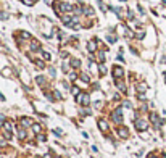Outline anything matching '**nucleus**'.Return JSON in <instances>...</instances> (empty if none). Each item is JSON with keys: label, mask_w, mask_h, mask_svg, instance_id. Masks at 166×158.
Instances as JSON below:
<instances>
[{"label": "nucleus", "mask_w": 166, "mask_h": 158, "mask_svg": "<svg viewBox=\"0 0 166 158\" xmlns=\"http://www.w3.org/2000/svg\"><path fill=\"white\" fill-rule=\"evenodd\" d=\"M98 127H100L102 132H106V131H108V124H106L105 119H100V121H98Z\"/></svg>", "instance_id": "nucleus-7"}, {"label": "nucleus", "mask_w": 166, "mask_h": 158, "mask_svg": "<svg viewBox=\"0 0 166 158\" xmlns=\"http://www.w3.org/2000/svg\"><path fill=\"white\" fill-rule=\"evenodd\" d=\"M53 95H55V97H57V98H61V95H60V92H53Z\"/></svg>", "instance_id": "nucleus-34"}, {"label": "nucleus", "mask_w": 166, "mask_h": 158, "mask_svg": "<svg viewBox=\"0 0 166 158\" xmlns=\"http://www.w3.org/2000/svg\"><path fill=\"white\" fill-rule=\"evenodd\" d=\"M102 105H103V103H102V102H95V108H100Z\"/></svg>", "instance_id": "nucleus-33"}, {"label": "nucleus", "mask_w": 166, "mask_h": 158, "mask_svg": "<svg viewBox=\"0 0 166 158\" xmlns=\"http://www.w3.org/2000/svg\"><path fill=\"white\" fill-rule=\"evenodd\" d=\"M150 121L153 123L155 126H158V124H163V121H160V119H158V115L155 113V111H152V113H150Z\"/></svg>", "instance_id": "nucleus-6"}, {"label": "nucleus", "mask_w": 166, "mask_h": 158, "mask_svg": "<svg viewBox=\"0 0 166 158\" xmlns=\"http://www.w3.org/2000/svg\"><path fill=\"white\" fill-rule=\"evenodd\" d=\"M61 21H63L66 26H69V28H71V21H73V16H71V15H65V16L61 18Z\"/></svg>", "instance_id": "nucleus-9"}, {"label": "nucleus", "mask_w": 166, "mask_h": 158, "mask_svg": "<svg viewBox=\"0 0 166 158\" xmlns=\"http://www.w3.org/2000/svg\"><path fill=\"white\" fill-rule=\"evenodd\" d=\"M44 58H45V60H50V58H52V57H50V53L44 52Z\"/></svg>", "instance_id": "nucleus-29"}, {"label": "nucleus", "mask_w": 166, "mask_h": 158, "mask_svg": "<svg viewBox=\"0 0 166 158\" xmlns=\"http://www.w3.org/2000/svg\"><path fill=\"white\" fill-rule=\"evenodd\" d=\"M71 66H73V68H79V66H81V61L77 60V58H73V60H71Z\"/></svg>", "instance_id": "nucleus-14"}, {"label": "nucleus", "mask_w": 166, "mask_h": 158, "mask_svg": "<svg viewBox=\"0 0 166 158\" xmlns=\"http://www.w3.org/2000/svg\"><path fill=\"white\" fill-rule=\"evenodd\" d=\"M97 58H98L100 63H103V61H105V52H98L97 53Z\"/></svg>", "instance_id": "nucleus-17"}, {"label": "nucleus", "mask_w": 166, "mask_h": 158, "mask_svg": "<svg viewBox=\"0 0 166 158\" xmlns=\"http://www.w3.org/2000/svg\"><path fill=\"white\" fill-rule=\"evenodd\" d=\"M34 61H36V65L39 66V68H44V66H45V65H44V61H41V60H34Z\"/></svg>", "instance_id": "nucleus-23"}, {"label": "nucleus", "mask_w": 166, "mask_h": 158, "mask_svg": "<svg viewBox=\"0 0 166 158\" xmlns=\"http://www.w3.org/2000/svg\"><path fill=\"white\" fill-rule=\"evenodd\" d=\"M87 50H89V52H95V50H97V44L94 41H90L89 44H87Z\"/></svg>", "instance_id": "nucleus-11"}, {"label": "nucleus", "mask_w": 166, "mask_h": 158, "mask_svg": "<svg viewBox=\"0 0 166 158\" xmlns=\"http://www.w3.org/2000/svg\"><path fill=\"white\" fill-rule=\"evenodd\" d=\"M81 79L84 82H90V77H89V74H87V73H81Z\"/></svg>", "instance_id": "nucleus-18"}, {"label": "nucleus", "mask_w": 166, "mask_h": 158, "mask_svg": "<svg viewBox=\"0 0 166 158\" xmlns=\"http://www.w3.org/2000/svg\"><path fill=\"white\" fill-rule=\"evenodd\" d=\"M3 129L7 131V132H12V123H10V121H5V123H3Z\"/></svg>", "instance_id": "nucleus-15"}, {"label": "nucleus", "mask_w": 166, "mask_h": 158, "mask_svg": "<svg viewBox=\"0 0 166 158\" xmlns=\"http://www.w3.org/2000/svg\"><path fill=\"white\" fill-rule=\"evenodd\" d=\"M57 158H58V157H57Z\"/></svg>", "instance_id": "nucleus-39"}, {"label": "nucleus", "mask_w": 166, "mask_h": 158, "mask_svg": "<svg viewBox=\"0 0 166 158\" xmlns=\"http://www.w3.org/2000/svg\"><path fill=\"white\" fill-rule=\"evenodd\" d=\"M53 134H57V136H61V129H53Z\"/></svg>", "instance_id": "nucleus-30"}, {"label": "nucleus", "mask_w": 166, "mask_h": 158, "mask_svg": "<svg viewBox=\"0 0 166 158\" xmlns=\"http://www.w3.org/2000/svg\"><path fill=\"white\" fill-rule=\"evenodd\" d=\"M121 2H124V0H121Z\"/></svg>", "instance_id": "nucleus-38"}, {"label": "nucleus", "mask_w": 166, "mask_h": 158, "mask_svg": "<svg viewBox=\"0 0 166 158\" xmlns=\"http://www.w3.org/2000/svg\"><path fill=\"white\" fill-rule=\"evenodd\" d=\"M3 136H5V139H8V140L12 139V132H7V131H5V132H3Z\"/></svg>", "instance_id": "nucleus-25"}, {"label": "nucleus", "mask_w": 166, "mask_h": 158, "mask_svg": "<svg viewBox=\"0 0 166 158\" xmlns=\"http://www.w3.org/2000/svg\"><path fill=\"white\" fill-rule=\"evenodd\" d=\"M44 158H52V157H50V153H47V155H44Z\"/></svg>", "instance_id": "nucleus-36"}, {"label": "nucleus", "mask_w": 166, "mask_h": 158, "mask_svg": "<svg viewBox=\"0 0 166 158\" xmlns=\"http://www.w3.org/2000/svg\"><path fill=\"white\" fill-rule=\"evenodd\" d=\"M71 90H73V94H74V95H79V94H81V92H79V89H77V87H73V89H71Z\"/></svg>", "instance_id": "nucleus-26"}, {"label": "nucleus", "mask_w": 166, "mask_h": 158, "mask_svg": "<svg viewBox=\"0 0 166 158\" xmlns=\"http://www.w3.org/2000/svg\"><path fill=\"white\" fill-rule=\"evenodd\" d=\"M21 126H23V127L33 126V119H31V118H23V119H21Z\"/></svg>", "instance_id": "nucleus-8"}, {"label": "nucleus", "mask_w": 166, "mask_h": 158, "mask_svg": "<svg viewBox=\"0 0 166 158\" xmlns=\"http://www.w3.org/2000/svg\"><path fill=\"white\" fill-rule=\"evenodd\" d=\"M23 3H26V5H33V3H34V0H23Z\"/></svg>", "instance_id": "nucleus-28"}, {"label": "nucleus", "mask_w": 166, "mask_h": 158, "mask_svg": "<svg viewBox=\"0 0 166 158\" xmlns=\"http://www.w3.org/2000/svg\"><path fill=\"white\" fill-rule=\"evenodd\" d=\"M3 123H5V116L0 113V126H3Z\"/></svg>", "instance_id": "nucleus-27"}, {"label": "nucleus", "mask_w": 166, "mask_h": 158, "mask_svg": "<svg viewBox=\"0 0 166 158\" xmlns=\"http://www.w3.org/2000/svg\"><path fill=\"white\" fill-rule=\"evenodd\" d=\"M144 36H145V34H144V33H139V34H137V39H142V37H144Z\"/></svg>", "instance_id": "nucleus-35"}, {"label": "nucleus", "mask_w": 166, "mask_h": 158, "mask_svg": "<svg viewBox=\"0 0 166 158\" xmlns=\"http://www.w3.org/2000/svg\"><path fill=\"white\" fill-rule=\"evenodd\" d=\"M123 74H124V69H123L121 66H115L113 68V76L116 77V79H121Z\"/></svg>", "instance_id": "nucleus-5"}, {"label": "nucleus", "mask_w": 166, "mask_h": 158, "mask_svg": "<svg viewBox=\"0 0 166 158\" xmlns=\"http://www.w3.org/2000/svg\"><path fill=\"white\" fill-rule=\"evenodd\" d=\"M18 137L23 140V139H26V131H24V127H21L20 129V132H18Z\"/></svg>", "instance_id": "nucleus-16"}, {"label": "nucleus", "mask_w": 166, "mask_h": 158, "mask_svg": "<svg viewBox=\"0 0 166 158\" xmlns=\"http://www.w3.org/2000/svg\"><path fill=\"white\" fill-rule=\"evenodd\" d=\"M136 129L137 131H147V127H148V123L145 121V119H142V118H136Z\"/></svg>", "instance_id": "nucleus-2"}, {"label": "nucleus", "mask_w": 166, "mask_h": 158, "mask_svg": "<svg viewBox=\"0 0 166 158\" xmlns=\"http://www.w3.org/2000/svg\"><path fill=\"white\" fill-rule=\"evenodd\" d=\"M84 15H87V16H92V15H94V10L90 8V7H87V8L84 10Z\"/></svg>", "instance_id": "nucleus-19"}, {"label": "nucleus", "mask_w": 166, "mask_h": 158, "mask_svg": "<svg viewBox=\"0 0 166 158\" xmlns=\"http://www.w3.org/2000/svg\"><path fill=\"white\" fill-rule=\"evenodd\" d=\"M36 81H37V84H41V85H44V84H45L44 77H41V76H37V79H36Z\"/></svg>", "instance_id": "nucleus-22"}, {"label": "nucleus", "mask_w": 166, "mask_h": 158, "mask_svg": "<svg viewBox=\"0 0 166 158\" xmlns=\"http://www.w3.org/2000/svg\"><path fill=\"white\" fill-rule=\"evenodd\" d=\"M137 90H139V92H145V90H147V85H145V84H139V85H137Z\"/></svg>", "instance_id": "nucleus-21"}, {"label": "nucleus", "mask_w": 166, "mask_h": 158, "mask_svg": "<svg viewBox=\"0 0 166 158\" xmlns=\"http://www.w3.org/2000/svg\"><path fill=\"white\" fill-rule=\"evenodd\" d=\"M116 87H118L119 90H121V92H126V85H124V82L119 81V79H116Z\"/></svg>", "instance_id": "nucleus-12"}, {"label": "nucleus", "mask_w": 166, "mask_h": 158, "mask_svg": "<svg viewBox=\"0 0 166 158\" xmlns=\"http://www.w3.org/2000/svg\"><path fill=\"white\" fill-rule=\"evenodd\" d=\"M98 69H100V76H103V74L106 73V68H105V65H103V63H100V66H98Z\"/></svg>", "instance_id": "nucleus-20"}, {"label": "nucleus", "mask_w": 166, "mask_h": 158, "mask_svg": "<svg viewBox=\"0 0 166 158\" xmlns=\"http://www.w3.org/2000/svg\"><path fill=\"white\" fill-rule=\"evenodd\" d=\"M76 100H77V103H81L82 106H87V105H89V102H90V97H89V94L81 92V94L76 97Z\"/></svg>", "instance_id": "nucleus-1"}, {"label": "nucleus", "mask_w": 166, "mask_h": 158, "mask_svg": "<svg viewBox=\"0 0 166 158\" xmlns=\"http://www.w3.org/2000/svg\"><path fill=\"white\" fill-rule=\"evenodd\" d=\"M45 2H47V3H50V0H45Z\"/></svg>", "instance_id": "nucleus-37"}, {"label": "nucleus", "mask_w": 166, "mask_h": 158, "mask_svg": "<svg viewBox=\"0 0 166 158\" xmlns=\"http://www.w3.org/2000/svg\"><path fill=\"white\" fill-rule=\"evenodd\" d=\"M33 131H34L36 134H41V131H42V126H41V124H37V123H36V124H33Z\"/></svg>", "instance_id": "nucleus-13"}, {"label": "nucleus", "mask_w": 166, "mask_h": 158, "mask_svg": "<svg viewBox=\"0 0 166 158\" xmlns=\"http://www.w3.org/2000/svg\"><path fill=\"white\" fill-rule=\"evenodd\" d=\"M111 119H113L116 124H121L123 123V113H121V108L115 110L113 113H111Z\"/></svg>", "instance_id": "nucleus-3"}, {"label": "nucleus", "mask_w": 166, "mask_h": 158, "mask_svg": "<svg viewBox=\"0 0 166 158\" xmlns=\"http://www.w3.org/2000/svg\"><path fill=\"white\" fill-rule=\"evenodd\" d=\"M37 139H39V140H42V142H44V140H45V136H42V134H39V136H37Z\"/></svg>", "instance_id": "nucleus-31"}, {"label": "nucleus", "mask_w": 166, "mask_h": 158, "mask_svg": "<svg viewBox=\"0 0 166 158\" xmlns=\"http://www.w3.org/2000/svg\"><path fill=\"white\" fill-rule=\"evenodd\" d=\"M108 41H110V42H111V44H113V42H115V41H116V37H113V36H110V37H108Z\"/></svg>", "instance_id": "nucleus-32"}, {"label": "nucleus", "mask_w": 166, "mask_h": 158, "mask_svg": "<svg viewBox=\"0 0 166 158\" xmlns=\"http://www.w3.org/2000/svg\"><path fill=\"white\" fill-rule=\"evenodd\" d=\"M21 37H23V39H29V37H31V34H28V33H24V31H23V33H21Z\"/></svg>", "instance_id": "nucleus-24"}, {"label": "nucleus", "mask_w": 166, "mask_h": 158, "mask_svg": "<svg viewBox=\"0 0 166 158\" xmlns=\"http://www.w3.org/2000/svg\"><path fill=\"white\" fill-rule=\"evenodd\" d=\"M29 49L33 50V52L41 50V44H39V41H31V47H29Z\"/></svg>", "instance_id": "nucleus-10"}, {"label": "nucleus", "mask_w": 166, "mask_h": 158, "mask_svg": "<svg viewBox=\"0 0 166 158\" xmlns=\"http://www.w3.org/2000/svg\"><path fill=\"white\" fill-rule=\"evenodd\" d=\"M116 132H118V136H119V137H123V139H126L127 136H129V129H127V127H124V126H118Z\"/></svg>", "instance_id": "nucleus-4"}]
</instances>
